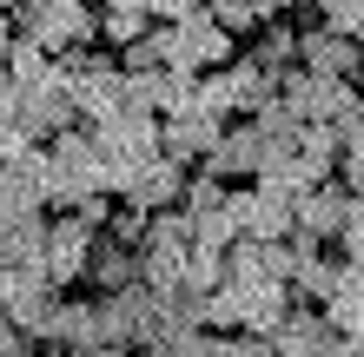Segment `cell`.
<instances>
[{"label":"cell","mask_w":364,"mask_h":357,"mask_svg":"<svg viewBox=\"0 0 364 357\" xmlns=\"http://www.w3.org/2000/svg\"><path fill=\"white\" fill-rule=\"evenodd\" d=\"M33 344H47V351H87L93 344V298H53V311L33 331Z\"/></svg>","instance_id":"13"},{"label":"cell","mask_w":364,"mask_h":357,"mask_svg":"<svg viewBox=\"0 0 364 357\" xmlns=\"http://www.w3.org/2000/svg\"><path fill=\"white\" fill-rule=\"evenodd\" d=\"M272 93H278V106H285L298 126H351V119H364L351 79H325V73L285 67V73L272 79Z\"/></svg>","instance_id":"1"},{"label":"cell","mask_w":364,"mask_h":357,"mask_svg":"<svg viewBox=\"0 0 364 357\" xmlns=\"http://www.w3.org/2000/svg\"><path fill=\"white\" fill-rule=\"evenodd\" d=\"M0 73H7V87H40V79L53 73V60L33 47V40H7V47H0Z\"/></svg>","instance_id":"17"},{"label":"cell","mask_w":364,"mask_h":357,"mask_svg":"<svg viewBox=\"0 0 364 357\" xmlns=\"http://www.w3.org/2000/svg\"><path fill=\"white\" fill-rule=\"evenodd\" d=\"M93 225H80L73 212H53L47 219V232H40V278H47L53 291H67V285H80L87 278V251H93Z\"/></svg>","instance_id":"3"},{"label":"cell","mask_w":364,"mask_h":357,"mask_svg":"<svg viewBox=\"0 0 364 357\" xmlns=\"http://www.w3.org/2000/svg\"><path fill=\"white\" fill-rule=\"evenodd\" d=\"M87 285L100 291V298L139 285V251H126V245H113V238H93V251H87Z\"/></svg>","instance_id":"14"},{"label":"cell","mask_w":364,"mask_h":357,"mask_svg":"<svg viewBox=\"0 0 364 357\" xmlns=\"http://www.w3.org/2000/svg\"><path fill=\"white\" fill-rule=\"evenodd\" d=\"M225 126H232V119H212V113H192V106H186V113H166V119H159V153L173 159V165H199Z\"/></svg>","instance_id":"9"},{"label":"cell","mask_w":364,"mask_h":357,"mask_svg":"<svg viewBox=\"0 0 364 357\" xmlns=\"http://www.w3.org/2000/svg\"><path fill=\"white\" fill-rule=\"evenodd\" d=\"M40 232H47V212L0 219V271H14V265H33V258H40Z\"/></svg>","instance_id":"16"},{"label":"cell","mask_w":364,"mask_h":357,"mask_svg":"<svg viewBox=\"0 0 364 357\" xmlns=\"http://www.w3.org/2000/svg\"><path fill=\"white\" fill-rule=\"evenodd\" d=\"M53 357H133V351H106V344H87V351H53Z\"/></svg>","instance_id":"23"},{"label":"cell","mask_w":364,"mask_h":357,"mask_svg":"<svg viewBox=\"0 0 364 357\" xmlns=\"http://www.w3.org/2000/svg\"><path fill=\"white\" fill-rule=\"evenodd\" d=\"M265 338H272V357H318L331 344V324H325L318 304H285V318H278Z\"/></svg>","instance_id":"11"},{"label":"cell","mask_w":364,"mask_h":357,"mask_svg":"<svg viewBox=\"0 0 364 357\" xmlns=\"http://www.w3.org/2000/svg\"><path fill=\"white\" fill-rule=\"evenodd\" d=\"M14 33L33 40L40 53H67V47H93V0H67V7H14Z\"/></svg>","instance_id":"2"},{"label":"cell","mask_w":364,"mask_h":357,"mask_svg":"<svg viewBox=\"0 0 364 357\" xmlns=\"http://www.w3.org/2000/svg\"><path fill=\"white\" fill-rule=\"evenodd\" d=\"M14 7H20V0H0V13H14Z\"/></svg>","instance_id":"27"},{"label":"cell","mask_w":364,"mask_h":357,"mask_svg":"<svg viewBox=\"0 0 364 357\" xmlns=\"http://www.w3.org/2000/svg\"><path fill=\"white\" fill-rule=\"evenodd\" d=\"M87 133H93V145H100L106 165H139V159L159 153V119L153 113H113V119L87 126Z\"/></svg>","instance_id":"7"},{"label":"cell","mask_w":364,"mask_h":357,"mask_svg":"<svg viewBox=\"0 0 364 357\" xmlns=\"http://www.w3.org/2000/svg\"><path fill=\"white\" fill-rule=\"evenodd\" d=\"M225 219L239 238H285L291 232V192H278V185H239V192H225Z\"/></svg>","instance_id":"6"},{"label":"cell","mask_w":364,"mask_h":357,"mask_svg":"<svg viewBox=\"0 0 364 357\" xmlns=\"http://www.w3.org/2000/svg\"><path fill=\"white\" fill-rule=\"evenodd\" d=\"M100 7H113V13H146V0H100Z\"/></svg>","instance_id":"25"},{"label":"cell","mask_w":364,"mask_h":357,"mask_svg":"<svg viewBox=\"0 0 364 357\" xmlns=\"http://www.w3.org/2000/svg\"><path fill=\"white\" fill-rule=\"evenodd\" d=\"M225 357H272L265 331H225Z\"/></svg>","instance_id":"21"},{"label":"cell","mask_w":364,"mask_h":357,"mask_svg":"<svg viewBox=\"0 0 364 357\" xmlns=\"http://www.w3.org/2000/svg\"><path fill=\"white\" fill-rule=\"evenodd\" d=\"M259 159H265V139L252 133L245 119H232L225 133L212 139V153H205L199 165H205V179H219V185H225V179H245V172H259Z\"/></svg>","instance_id":"10"},{"label":"cell","mask_w":364,"mask_h":357,"mask_svg":"<svg viewBox=\"0 0 364 357\" xmlns=\"http://www.w3.org/2000/svg\"><path fill=\"white\" fill-rule=\"evenodd\" d=\"M7 40H14V13H0V47H7Z\"/></svg>","instance_id":"26"},{"label":"cell","mask_w":364,"mask_h":357,"mask_svg":"<svg viewBox=\"0 0 364 357\" xmlns=\"http://www.w3.org/2000/svg\"><path fill=\"white\" fill-rule=\"evenodd\" d=\"M7 126H20L33 145H47L53 133H67V126H80V113H73V93L60 87V79L47 73L40 87H14V113H7Z\"/></svg>","instance_id":"4"},{"label":"cell","mask_w":364,"mask_h":357,"mask_svg":"<svg viewBox=\"0 0 364 357\" xmlns=\"http://www.w3.org/2000/svg\"><path fill=\"white\" fill-rule=\"evenodd\" d=\"M225 285V251H205V245H186V265H179V291L205 298V291Z\"/></svg>","instance_id":"18"},{"label":"cell","mask_w":364,"mask_h":357,"mask_svg":"<svg viewBox=\"0 0 364 357\" xmlns=\"http://www.w3.org/2000/svg\"><path fill=\"white\" fill-rule=\"evenodd\" d=\"M252 67H259V73H285V67H298V27H291V20H265V27L259 33H252Z\"/></svg>","instance_id":"15"},{"label":"cell","mask_w":364,"mask_h":357,"mask_svg":"<svg viewBox=\"0 0 364 357\" xmlns=\"http://www.w3.org/2000/svg\"><path fill=\"white\" fill-rule=\"evenodd\" d=\"M53 298L60 291L40 278V265H14V271H0V318H7L14 331H40V318L53 311Z\"/></svg>","instance_id":"8"},{"label":"cell","mask_w":364,"mask_h":357,"mask_svg":"<svg viewBox=\"0 0 364 357\" xmlns=\"http://www.w3.org/2000/svg\"><path fill=\"white\" fill-rule=\"evenodd\" d=\"M179 265H186V251L179 245H139V285L146 291H179Z\"/></svg>","instance_id":"19"},{"label":"cell","mask_w":364,"mask_h":357,"mask_svg":"<svg viewBox=\"0 0 364 357\" xmlns=\"http://www.w3.org/2000/svg\"><path fill=\"white\" fill-rule=\"evenodd\" d=\"M358 212H364L358 192H345V185H331V179H325V185H311V192H298V199H291V232H298V238H311V245H331Z\"/></svg>","instance_id":"5"},{"label":"cell","mask_w":364,"mask_h":357,"mask_svg":"<svg viewBox=\"0 0 364 357\" xmlns=\"http://www.w3.org/2000/svg\"><path fill=\"white\" fill-rule=\"evenodd\" d=\"M298 67L305 73H325V79H351L358 73V40L345 33H325V27H298Z\"/></svg>","instance_id":"12"},{"label":"cell","mask_w":364,"mask_h":357,"mask_svg":"<svg viewBox=\"0 0 364 357\" xmlns=\"http://www.w3.org/2000/svg\"><path fill=\"white\" fill-rule=\"evenodd\" d=\"M318 357H358V344H351V338H331V344L318 351Z\"/></svg>","instance_id":"24"},{"label":"cell","mask_w":364,"mask_h":357,"mask_svg":"<svg viewBox=\"0 0 364 357\" xmlns=\"http://www.w3.org/2000/svg\"><path fill=\"white\" fill-rule=\"evenodd\" d=\"M100 238H113V245H126V251H139V238H146V212L139 205H119L113 199V212H106V232Z\"/></svg>","instance_id":"20"},{"label":"cell","mask_w":364,"mask_h":357,"mask_svg":"<svg viewBox=\"0 0 364 357\" xmlns=\"http://www.w3.org/2000/svg\"><path fill=\"white\" fill-rule=\"evenodd\" d=\"M0 357H33V338H27V331H14L7 318H0Z\"/></svg>","instance_id":"22"}]
</instances>
